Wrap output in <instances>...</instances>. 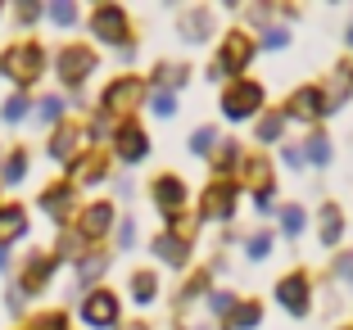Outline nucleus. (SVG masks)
I'll use <instances>...</instances> for the list:
<instances>
[{
  "instance_id": "9d476101",
  "label": "nucleus",
  "mask_w": 353,
  "mask_h": 330,
  "mask_svg": "<svg viewBox=\"0 0 353 330\" xmlns=\"http://www.w3.org/2000/svg\"><path fill=\"white\" fill-rule=\"evenodd\" d=\"M186 181L181 176H159L154 181V204H159V213L163 217H176L181 208H186Z\"/></svg>"
},
{
  "instance_id": "20e7f679",
  "label": "nucleus",
  "mask_w": 353,
  "mask_h": 330,
  "mask_svg": "<svg viewBox=\"0 0 353 330\" xmlns=\"http://www.w3.org/2000/svg\"><path fill=\"white\" fill-rule=\"evenodd\" d=\"M254 59V41L245 37V32H231L227 41H222V59L213 63V68L222 72V77H236V72H245Z\"/></svg>"
},
{
  "instance_id": "49530a36",
  "label": "nucleus",
  "mask_w": 353,
  "mask_h": 330,
  "mask_svg": "<svg viewBox=\"0 0 353 330\" xmlns=\"http://www.w3.org/2000/svg\"><path fill=\"white\" fill-rule=\"evenodd\" d=\"M10 267V254H5V245H0V271Z\"/></svg>"
},
{
  "instance_id": "a18cd8bd",
  "label": "nucleus",
  "mask_w": 353,
  "mask_h": 330,
  "mask_svg": "<svg viewBox=\"0 0 353 330\" xmlns=\"http://www.w3.org/2000/svg\"><path fill=\"white\" fill-rule=\"evenodd\" d=\"M19 14H23L19 23H37V14H41V5H19Z\"/></svg>"
},
{
  "instance_id": "c9c22d12",
  "label": "nucleus",
  "mask_w": 353,
  "mask_h": 330,
  "mask_svg": "<svg viewBox=\"0 0 353 330\" xmlns=\"http://www.w3.org/2000/svg\"><path fill=\"white\" fill-rule=\"evenodd\" d=\"M59 114H63V100H54V95H50V100H41V109H37V118H41V123H54Z\"/></svg>"
},
{
  "instance_id": "f8f14e48",
  "label": "nucleus",
  "mask_w": 353,
  "mask_h": 330,
  "mask_svg": "<svg viewBox=\"0 0 353 330\" xmlns=\"http://www.w3.org/2000/svg\"><path fill=\"white\" fill-rule=\"evenodd\" d=\"M317 114H326V95H322V86H303V91H294V100H290V109H285V118H317Z\"/></svg>"
},
{
  "instance_id": "412c9836",
  "label": "nucleus",
  "mask_w": 353,
  "mask_h": 330,
  "mask_svg": "<svg viewBox=\"0 0 353 330\" xmlns=\"http://www.w3.org/2000/svg\"><path fill=\"white\" fill-rule=\"evenodd\" d=\"M263 321L259 303H240V312H227V330H254Z\"/></svg>"
},
{
  "instance_id": "423d86ee",
  "label": "nucleus",
  "mask_w": 353,
  "mask_h": 330,
  "mask_svg": "<svg viewBox=\"0 0 353 330\" xmlns=\"http://www.w3.org/2000/svg\"><path fill=\"white\" fill-rule=\"evenodd\" d=\"M54 68H59V77L68 86H82L86 77H91V68H95V54L86 50V45H68V50H59Z\"/></svg>"
},
{
  "instance_id": "b1692460",
  "label": "nucleus",
  "mask_w": 353,
  "mask_h": 330,
  "mask_svg": "<svg viewBox=\"0 0 353 330\" xmlns=\"http://www.w3.org/2000/svg\"><path fill=\"white\" fill-rule=\"evenodd\" d=\"M73 145H77V127H59L54 141H50V154L54 158H68V154H73Z\"/></svg>"
},
{
  "instance_id": "de8ad7c7",
  "label": "nucleus",
  "mask_w": 353,
  "mask_h": 330,
  "mask_svg": "<svg viewBox=\"0 0 353 330\" xmlns=\"http://www.w3.org/2000/svg\"><path fill=\"white\" fill-rule=\"evenodd\" d=\"M340 72H344V77H349V82H353V68H340Z\"/></svg>"
},
{
  "instance_id": "4468645a",
  "label": "nucleus",
  "mask_w": 353,
  "mask_h": 330,
  "mask_svg": "<svg viewBox=\"0 0 353 330\" xmlns=\"http://www.w3.org/2000/svg\"><path fill=\"white\" fill-rule=\"evenodd\" d=\"M299 154L308 158L312 167H326V163H331V154H335V149H331V136H326L322 127H312V132H308V141H303V149H299Z\"/></svg>"
},
{
  "instance_id": "393cba45",
  "label": "nucleus",
  "mask_w": 353,
  "mask_h": 330,
  "mask_svg": "<svg viewBox=\"0 0 353 330\" xmlns=\"http://www.w3.org/2000/svg\"><path fill=\"white\" fill-rule=\"evenodd\" d=\"M281 231H285V236H303V208L299 204L281 208Z\"/></svg>"
},
{
  "instance_id": "c03bdc74",
  "label": "nucleus",
  "mask_w": 353,
  "mask_h": 330,
  "mask_svg": "<svg viewBox=\"0 0 353 330\" xmlns=\"http://www.w3.org/2000/svg\"><path fill=\"white\" fill-rule=\"evenodd\" d=\"M254 208H259V213H272V186H268V190H259V195H254Z\"/></svg>"
},
{
  "instance_id": "c756f323",
  "label": "nucleus",
  "mask_w": 353,
  "mask_h": 330,
  "mask_svg": "<svg viewBox=\"0 0 353 330\" xmlns=\"http://www.w3.org/2000/svg\"><path fill=\"white\" fill-rule=\"evenodd\" d=\"M150 109H154L159 118H172V114H176V100H172L168 91H159V95H150Z\"/></svg>"
},
{
  "instance_id": "4be33fe9",
  "label": "nucleus",
  "mask_w": 353,
  "mask_h": 330,
  "mask_svg": "<svg viewBox=\"0 0 353 330\" xmlns=\"http://www.w3.org/2000/svg\"><path fill=\"white\" fill-rule=\"evenodd\" d=\"M46 280H50V258H32L28 262V276H23V289L32 294V289H41Z\"/></svg>"
},
{
  "instance_id": "bb28decb",
  "label": "nucleus",
  "mask_w": 353,
  "mask_h": 330,
  "mask_svg": "<svg viewBox=\"0 0 353 330\" xmlns=\"http://www.w3.org/2000/svg\"><path fill=\"white\" fill-rule=\"evenodd\" d=\"M73 172H77V181H91V186H95V181H104V167L95 163V158H77Z\"/></svg>"
},
{
  "instance_id": "dca6fc26",
  "label": "nucleus",
  "mask_w": 353,
  "mask_h": 330,
  "mask_svg": "<svg viewBox=\"0 0 353 330\" xmlns=\"http://www.w3.org/2000/svg\"><path fill=\"white\" fill-rule=\"evenodd\" d=\"M208 32H213V14L208 10H190L186 19H181V37H186V41H204Z\"/></svg>"
},
{
  "instance_id": "58836bf2",
  "label": "nucleus",
  "mask_w": 353,
  "mask_h": 330,
  "mask_svg": "<svg viewBox=\"0 0 353 330\" xmlns=\"http://www.w3.org/2000/svg\"><path fill=\"white\" fill-rule=\"evenodd\" d=\"M250 181H254V186H259V190H268V167H263L259 158H254V163H250Z\"/></svg>"
},
{
  "instance_id": "aec40b11",
  "label": "nucleus",
  "mask_w": 353,
  "mask_h": 330,
  "mask_svg": "<svg viewBox=\"0 0 353 330\" xmlns=\"http://www.w3.org/2000/svg\"><path fill=\"white\" fill-rule=\"evenodd\" d=\"M186 77H190L186 63H159V68H154V82L163 86V91H176V86H186Z\"/></svg>"
},
{
  "instance_id": "a19ab883",
  "label": "nucleus",
  "mask_w": 353,
  "mask_h": 330,
  "mask_svg": "<svg viewBox=\"0 0 353 330\" xmlns=\"http://www.w3.org/2000/svg\"><path fill=\"white\" fill-rule=\"evenodd\" d=\"M335 276H340V280H349V285H353V254H344V258L335 262Z\"/></svg>"
},
{
  "instance_id": "2f4dec72",
  "label": "nucleus",
  "mask_w": 353,
  "mask_h": 330,
  "mask_svg": "<svg viewBox=\"0 0 353 330\" xmlns=\"http://www.w3.org/2000/svg\"><path fill=\"white\" fill-rule=\"evenodd\" d=\"M245 254H250L254 262H263V258H268V254H272V236H254L250 245H245Z\"/></svg>"
},
{
  "instance_id": "f257e3e1",
  "label": "nucleus",
  "mask_w": 353,
  "mask_h": 330,
  "mask_svg": "<svg viewBox=\"0 0 353 330\" xmlns=\"http://www.w3.org/2000/svg\"><path fill=\"white\" fill-rule=\"evenodd\" d=\"M41 68H46L41 45H14V50L0 54V72H5L10 82H19V86H32L37 77H41Z\"/></svg>"
},
{
  "instance_id": "f03ea898",
  "label": "nucleus",
  "mask_w": 353,
  "mask_h": 330,
  "mask_svg": "<svg viewBox=\"0 0 353 330\" xmlns=\"http://www.w3.org/2000/svg\"><path fill=\"white\" fill-rule=\"evenodd\" d=\"M259 109H263V86L259 82H236V86L222 91V118H231V123H245Z\"/></svg>"
},
{
  "instance_id": "4c0bfd02",
  "label": "nucleus",
  "mask_w": 353,
  "mask_h": 330,
  "mask_svg": "<svg viewBox=\"0 0 353 330\" xmlns=\"http://www.w3.org/2000/svg\"><path fill=\"white\" fill-rule=\"evenodd\" d=\"M100 271H104V258H86L82 262V285H86V280H95Z\"/></svg>"
},
{
  "instance_id": "9b49d317",
  "label": "nucleus",
  "mask_w": 353,
  "mask_h": 330,
  "mask_svg": "<svg viewBox=\"0 0 353 330\" xmlns=\"http://www.w3.org/2000/svg\"><path fill=\"white\" fill-rule=\"evenodd\" d=\"M136 100H141V82H114L109 91H104V114H127V109H136Z\"/></svg>"
},
{
  "instance_id": "7c9ffc66",
  "label": "nucleus",
  "mask_w": 353,
  "mask_h": 330,
  "mask_svg": "<svg viewBox=\"0 0 353 330\" xmlns=\"http://www.w3.org/2000/svg\"><path fill=\"white\" fill-rule=\"evenodd\" d=\"M23 172H28V158H23V154H10V163H5V186L23 181Z\"/></svg>"
},
{
  "instance_id": "c85d7f7f",
  "label": "nucleus",
  "mask_w": 353,
  "mask_h": 330,
  "mask_svg": "<svg viewBox=\"0 0 353 330\" xmlns=\"http://www.w3.org/2000/svg\"><path fill=\"white\" fill-rule=\"evenodd\" d=\"M281 123H285V114H268L259 123V141H281Z\"/></svg>"
},
{
  "instance_id": "2eb2a0df",
  "label": "nucleus",
  "mask_w": 353,
  "mask_h": 330,
  "mask_svg": "<svg viewBox=\"0 0 353 330\" xmlns=\"http://www.w3.org/2000/svg\"><path fill=\"white\" fill-rule=\"evenodd\" d=\"M109 227H114V208H109V204H91V208L82 213V236H86V240L104 236Z\"/></svg>"
},
{
  "instance_id": "cd10ccee",
  "label": "nucleus",
  "mask_w": 353,
  "mask_h": 330,
  "mask_svg": "<svg viewBox=\"0 0 353 330\" xmlns=\"http://www.w3.org/2000/svg\"><path fill=\"white\" fill-rule=\"evenodd\" d=\"M213 145H218V132H213V127H199V132L190 136V149H195V154H208Z\"/></svg>"
},
{
  "instance_id": "6ab92c4d",
  "label": "nucleus",
  "mask_w": 353,
  "mask_h": 330,
  "mask_svg": "<svg viewBox=\"0 0 353 330\" xmlns=\"http://www.w3.org/2000/svg\"><path fill=\"white\" fill-rule=\"evenodd\" d=\"M344 236V213L335 204H322V245H340Z\"/></svg>"
},
{
  "instance_id": "f704fd0d",
  "label": "nucleus",
  "mask_w": 353,
  "mask_h": 330,
  "mask_svg": "<svg viewBox=\"0 0 353 330\" xmlns=\"http://www.w3.org/2000/svg\"><path fill=\"white\" fill-rule=\"evenodd\" d=\"M50 19L59 23V28H68V23H77V10H73V5H63V0H59V5H50Z\"/></svg>"
},
{
  "instance_id": "5701e85b",
  "label": "nucleus",
  "mask_w": 353,
  "mask_h": 330,
  "mask_svg": "<svg viewBox=\"0 0 353 330\" xmlns=\"http://www.w3.org/2000/svg\"><path fill=\"white\" fill-rule=\"evenodd\" d=\"M154 294H159L154 271H136V280H132V299H136V303H150Z\"/></svg>"
},
{
  "instance_id": "ddd939ff",
  "label": "nucleus",
  "mask_w": 353,
  "mask_h": 330,
  "mask_svg": "<svg viewBox=\"0 0 353 330\" xmlns=\"http://www.w3.org/2000/svg\"><path fill=\"white\" fill-rule=\"evenodd\" d=\"M154 254L168 262V267H186V258H190V240H186V236H176V231H168V236L154 240Z\"/></svg>"
},
{
  "instance_id": "e433bc0d",
  "label": "nucleus",
  "mask_w": 353,
  "mask_h": 330,
  "mask_svg": "<svg viewBox=\"0 0 353 330\" xmlns=\"http://www.w3.org/2000/svg\"><path fill=\"white\" fill-rule=\"evenodd\" d=\"M23 114H28V95H14V100L5 104V123H19Z\"/></svg>"
},
{
  "instance_id": "7ed1b4c3",
  "label": "nucleus",
  "mask_w": 353,
  "mask_h": 330,
  "mask_svg": "<svg viewBox=\"0 0 353 330\" xmlns=\"http://www.w3.org/2000/svg\"><path fill=\"white\" fill-rule=\"evenodd\" d=\"M276 303L290 317H303L308 312V303H312V285H308V276L303 271H290V276H281L276 280Z\"/></svg>"
},
{
  "instance_id": "39448f33",
  "label": "nucleus",
  "mask_w": 353,
  "mask_h": 330,
  "mask_svg": "<svg viewBox=\"0 0 353 330\" xmlns=\"http://www.w3.org/2000/svg\"><path fill=\"white\" fill-rule=\"evenodd\" d=\"M236 213V186L231 181H213L204 190V204H199V222H227Z\"/></svg>"
},
{
  "instance_id": "a878e982",
  "label": "nucleus",
  "mask_w": 353,
  "mask_h": 330,
  "mask_svg": "<svg viewBox=\"0 0 353 330\" xmlns=\"http://www.w3.org/2000/svg\"><path fill=\"white\" fill-rule=\"evenodd\" d=\"M240 167V145L236 141H222V149H218V172H236Z\"/></svg>"
},
{
  "instance_id": "a211bd4d",
  "label": "nucleus",
  "mask_w": 353,
  "mask_h": 330,
  "mask_svg": "<svg viewBox=\"0 0 353 330\" xmlns=\"http://www.w3.org/2000/svg\"><path fill=\"white\" fill-rule=\"evenodd\" d=\"M23 231H28V213L23 208H0V240H19Z\"/></svg>"
},
{
  "instance_id": "473e14b6",
  "label": "nucleus",
  "mask_w": 353,
  "mask_h": 330,
  "mask_svg": "<svg viewBox=\"0 0 353 330\" xmlns=\"http://www.w3.org/2000/svg\"><path fill=\"white\" fill-rule=\"evenodd\" d=\"M263 45H268V50H285V45H290V32L285 28H268L263 32Z\"/></svg>"
},
{
  "instance_id": "0eeeda50",
  "label": "nucleus",
  "mask_w": 353,
  "mask_h": 330,
  "mask_svg": "<svg viewBox=\"0 0 353 330\" xmlns=\"http://www.w3.org/2000/svg\"><path fill=\"white\" fill-rule=\"evenodd\" d=\"M91 28L100 41L109 45H127V14L118 10V5H100V10L91 14Z\"/></svg>"
},
{
  "instance_id": "09e8293b",
  "label": "nucleus",
  "mask_w": 353,
  "mask_h": 330,
  "mask_svg": "<svg viewBox=\"0 0 353 330\" xmlns=\"http://www.w3.org/2000/svg\"><path fill=\"white\" fill-rule=\"evenodd\" d=\"M349 45H353V28H349Z\"/></svg>"
},
{
  "instance_id": "79ce46f5",
  "label": "nucleus",
  "mask_w": 353,
  "mask_h": 330,
  "mask_svg": "<svg viewBox=\"0 0 353 330\" xmlns=\"http://www.w3.org/2000/svg\"><path fill=\"white\" fill-rule=\"evenodd\" d=\"M32 330H68V321H63L59 312H54V317H41V321H37Z\"/></svg>"
},
{
  "instance_id": "37998d69",
  "label": "nucleus",
  "mask_w": 353,
  "mask_h": 330,
  "mask_svg": "<svg viewBox=\"0 0 353 330\" xmlns=\"http://www.w3.org/2000/svg\"><path fill=\"white\" fill-rule=\"evenodd\" d=\"M118 245H123V249L136 245V227H132V222H123V227H118Z\"/></svg>"
},
{
  "instance_id": "f3484780",
  "label": "nucleus",
  "mask_w": 353,
  "mask_h": 330,
  "mask_svg": "<svg viewBox=\"0 0 353 330\" xmlns=\"http://www.w3.org/2000/svg\"><path fill=\"white\" fill-rule=\"evenodd\" d=\"M41 208L50 217H68V208H73V186H50L41 195Z\"/></svg>"
},
{
  "instance_id": "ea45409f",
  "label": "nucleus",
  "mask_w": 353,
  "mask_h": 330,
  "mask_svg": "<svg viewBox=\"0 0 353 330\" xmlns=\"http://www.w3.org/2000/svg\"><path fill=\"white\" fill-rule=\"evenodd\" d=\"M204 289H208V276H195V280L186 285V294H181V303H190L195 294H204Z\"/></svg>"
},
{
  "instance_id": "1a4fd4ad",
  "label": "nucleus",
  "mask_w": 353,
  "mask_h": 330,
  "mask_svg": "<svg viewBox=\"0 0 353 330\" xmlns=\"http://www.w3.org/2000/svg\"><path fill=\"white\" fill-rule=\"evenodd\" d=\"M114 149H118V158H123V163H141V158L150 154V136L141 132L136 123H123L114 132Z\"/></svg>"
},
{
  "instance_id": "72a5a7b5",
  "label": "nucleus",
  "mask_w": 353,
  "mask_h": 330,
  "mask_svg": "<svg viewBox=\"0 0 353 330\" xmlns=\"http://www.w3.org/2000/svg\"><path fill=\"white\" fill-rule=\"evenodd\" d=\"M231 303H236V299H231L227 289H218V294H208V312H218V317H227V312H231Z\"/></svg>"
},
{
  "instance_id": "6e6552de",
  "label": "nucleus",
  "mask_w": 353,
  "mask_h": 330,
  "mask_svg": "<svg viewBox=\"0 0 353 330\" xmlns=\"http://www.w3.org/2000/svg\"><path fill=\"white\" fill-rule=\"evenodd\" d=\"M82 321L91 330H109L118 321V299L109 294V289H95V294H86V303H82Z\"/></svg>"
}]
</instances>
